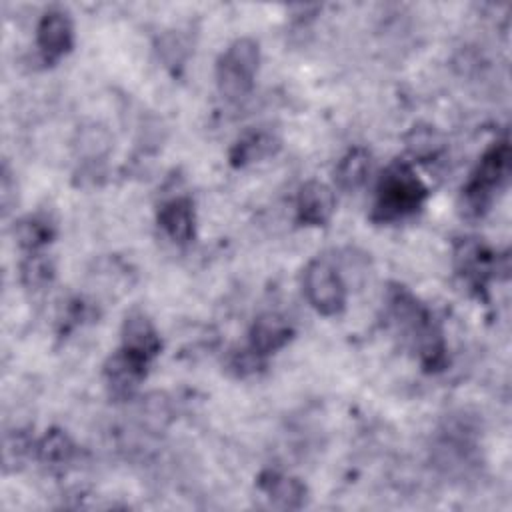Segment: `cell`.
Returning <instances> with one entry per match:
<instances>
[{"label": "cell", "mask_w": 512, "mask_h": 512, "mask_svg": "<svg viewBox=\"0 0 512 512\" xmlns=\"http://www.w3.org/2000/svg\"><path fill=\"white\" fill-rule=\"evenodd\" d=\"M386 318L396 334L414 348L426 370L446 366V344L442 330L430 310L404 286H390L386 294Z\"/></svg>", "instance_id": "1"}, {"label": "cell", "mask_w": 512, "mask_h": 512, "mask_svg": "<svg viewBox=\"0 0 512 512\" xmlns=\"http://www.w3.org/2000/svg\"><path fill=\"white\" fill-rule=\"evenodd\" d=\"M426 196L428 190L410 164L400 160L392 162L378 180L372 220L386 224L402 220L420 210Z\"/></svg>", "instance_id": "2"}, {"label": "cell", "mask_w": 512, "mask_h": 512, "mask_svg": "<svg viewBox=\"0 0 512 512\" xmlns=\"http://www.w3.org/2000/svg\"><path fill=\"white\" fill-rule=\"evenodd\" d=\"M510 174L508 140H496L480 158L470 180L462 188V210L466 216H482L494 200V194L506 184Z\"/></svg>", "instance_id": "3"}, {"label": "cell", "mask_w": 512, "mask_h": 512, "mask_svg": "<svg viewBox=\"0 0 512 512\" xmlns=\"http://www.w3.org/2000/svg\"><path fill=\"white\" fill-rule=\"evenodd\" d=\"M260 64V48L252 38H238L226 46L216 62V84L220 94L238 102L246 98L254 86Z\"/></svg>", "instance_id": "4"}, {"label": "cell", "mask_w": 512, "mask_h": 512, "mask_svg": "<svg viewBox=\"0 0 512 512\" xmlns=\"http://www.w3.org/2000/svg\"><path fill=\"white\" fill-rule=\"evenodd\" d=\"M304 294L312 308L324 316H336L346 306V284L328 258H314L306 266Z\"/></svg>", "instance_id": "5"}, {"label": "cell", "mask_w": 512, "mask_h": 512, "mask_svg": "<svg viewBox=\"0 0 512 512\" xmlns=\"http://www.w3.org/2000/svg\"><path fill=\"white\" fill-rule=\"evenodd\" d=\"M36 44L48 64L68 54L74 44V28L70 16L62 10H48L38 22Z\"/></svg>", "instance_id": "6"}, {"label": "cell", "mask_w": 512, "mask_h": 512, "mask_svg": "<svg viewBox=\"0 0 512 512\" xmlns=\"http://www.w3.org/2000/svg\"><path fill=\"white\" fill-rule=\"evenodd\" d=\"M454 262L458 276L472 288H484L494 272V254L476 238H464L456 244Z\"/></svg>", "instance_id": "7"}, {"label": "cell", "mask_w": 512, "mask_h": 512, "mask_svg": "<svg viewBox=\"0 0 512 512\" xmlns=\"http://www.w3.org/2000/svg\"><path fill=\"white\" fill-rule=\"evenodd\" d=\"M160 348V336L148 316H144L142 312L128 314L122 326V350L150 364V360L158 356Z\"/></svg>", "instance_id": "8"}, {"label": "cell", "mask_w": 512, "mask_h": 512, "mask_svg": "<svg viewBox=\"0 0 512 512\" xmlns=\"http://www.w3.org/2000/svg\"><path fill=\"white\" fill-rule=\"evenodd\" d=\"M292 334H294V328L282 314L268 312V314H262L258 320H254L250 328L248 348L260 358H266L268 354H274L284 344H288Z\"/></svg>", "instance_id": "9"}, {"label": "cell", "mask_w": 512, "mask_h": 512, "mask_svg": "<svg viewBox=\"0 0 512 512\" xmlns=\"http://www.w3.org/2000/svg\"><path fill=\"white\" fill-rule=\"evenodd\" d=\"M332 212H334V194L326 184L318 180H310L300 188L296 198V214L302 224L322 226L330 220Z\"/></svg>", "instance_id": "10"}, {"label": "cell", "mask_w": 512, "mask_h": 512, "mask_svg": "<svg viewBox=\"0 0 512 512\" xmlns=\"http://www.w3.org/2000/svg\"><path fill=\"white\" fill-rule=\"evenodd\" d=\"M146 362L134 358L132 354L124 352L122 348L108 358L104 366L106 384L114 396H130L138 382L146 376Z\"/></svg>", "instance_id": "11"}, {"label": "cell", "mask_w": 512, "mask_h": 512, "mask_svg": "<svg viewBox=\"0 0 512 512\" xmlns=\"http://www.w3.org/2000/svg\"><path fill=\"white\" fill-rule=\"evenodd\" d=\"M158 224L178 244L194 238V206L190 198L176 196L166 200L158 210Z\"/></svg>", "instance_id": "12"}, {"label": "cell", "mask_w": 512, "mask_h": 512, "mask_svg": "<svg viewBox=\"0 0 512 512\" xmlns=\"http://www.w3.org/2000/svg\"><path fill=\"white\" fill-rule=\"evenodd\" d=\"M258 486L278 508L298 510L306 502V486L294 476L268 470L258 478Z\"/></svg>", "instance_id": "13"}, {"label": "cell", "mask_w": 512, "mask_h": 512, "mask_svg": "<svg viewBox=\"0 0 512 512\" xmlns=\"http://www.w3.org/2000/svg\"><path fill=\"white\" fill-rule=\"evenodd\" d=\"M280 148V140L268 130H250L242 134L230 148V164L242 168L246 164L258 162L276 154Z\"/></svg>", "instance_id": "14"}, {"label": "cell", "mask_w": 512, "mask_h": 512, "mask_svg": "<svg viewBox=\"0 0 512 512\" xmlns=\"http://www.w3.org/2000/svg\"><path fill=\"white\" fill-rule=\"evenodd\" d=\"M368 174H370V154L366 148L356 146L348 150L336 164L334 180L340 190L354 192L366 182Z\"/></svg>", "instance_id": "15"}, {"label": "cell", "mask_w": 512, "mask_h": 512, "mask_svg": "<svg viewBox=\"0 0 512 512\" xmlns=\"http://www.w3.org/2000/svg\"><path fill=\"white\" fill-rule=\"evenodd\" d=\"M36 454H38V460L46 468L58 470V468H64L66 464H70V460L74 458V444L66 432L54 428V430L46 432L44 438L38 442Z\"/></svg>", "instance_id": "16"}, {"label": "cell", "mask_w": 512, "mask_h": 512, "mask_svg": "<svg viewBox=\"0 0 512 512\" xmlns=\"http://www.w3.org/2000/svg\"><path fill=\"white\" fill-rule=\"evenodd\" d=\"M18 244L30 252H36L40 246L50 242L52 224L40 216H28L16 224Z\"/></svg>", "instance_id": "17"}, {"label": "cell", "mask_w": 512, "mask_h": 512, "mask_svg": "<svg viewBox=\"0 0 512 512\" xmlns=\"http://www.w3.org/2000/svg\"><path fill=\"white\" fill-rule=\"evenodd\" d=\"M20 276H22L24 286H28L32 290H40L46 284H50V280L54 276V268H52V262L44 254L30 252L28 258L20 266Z\"/></svg>", "instance_id": "18"}, {"label": "cell", "mask_w": 512, "mask_h": 512, "mask_svg": "<svg viewBox=\"0 0 512 512\" xmlns=\"http://www.w3.org/2000/svg\"><path fill=\"white\" fill-rule=\"evenodd\" d=\"M32 448V442L28 440V436L16 432L12 438H6L4 440V468L8 470L10 466H16L20 464L26 454L30 452Z\"/></svg>", "instance_id": "19"}]
</instances>
